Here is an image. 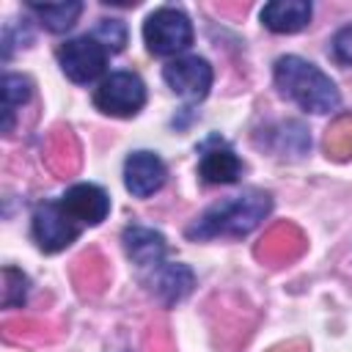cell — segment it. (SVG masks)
I'll return each mask as SVG.
<instances>
[{"instance_id":"30bf717a","label":"cell","mask_w":352,"mask_h":352,"mask_svg":"<svg viewBox=\"0 0 352 352\" xmlns=\"http://www.w3.org/2000/svg\"><path fill=\"white\" fill-rule=\"evenodd\" d=\"M198 173L209 184H234L242 173V160L226 143H217V138H212L204 146Z\"/></svg>"},{"instance_id":"7a4b0ae2","label":"cell","mask_w":352,"mask_h":352,"mask_svg":"<svg viewBox=\"0 0 352 352\" xmlns=\"http://www.w3.org/2000/svg\"><path fill=\"white\" fill-rule=\"evenodd\" d=\"M272 72L278 91L308 113H330L341 104V94L336 82L319 66H314L300 55H280Z\"/></svg>"},{"instance_id":"ac0fdd59","label":"cell","mask_w":352,"mask_h":352,"mask_svg":"<svg viewBox=\"0 0 352 352\" xmlns=\"http://www.w3.org/2000/svg\"><path fill=\"white\" fill-rule=\"evenodd\" d=\"M94 38L107 50V52H121L126 44V25L121 19H99Z\"/></svg>"},{"instance_id":"d6986e66","label":"cell","mask_w":352,"mask_h":352,"mask_svg":"<svg viewBox=\"0 0 352 352\" xmlns=\"http://www.w3.org/2000/svg\"><path fill=\"white\" fill-rule=\"evenodd\" d=\"M25 292H28V278L14 270V267H6L3 270V305L6 308H16L25 302Z\"/></svg>"},{"instance_id":"ba28073f","label":"cell","mask_w":352,"mask_h":352,"mask_svg":"<svg viewBox=\"0 0 352 352\" xmlns=\"http://www.w3.org/2000/svg\"><path fill=\"white\" fill-rule=\"evenodd\" d=\"M165 162L154 151H132L124 162V184L135 198H148L165 184Z\"/></svg>"},{"instance_id":"4fadbf2b","label":"cell","mask_w":352,"mask_h":352,"mask_svg":"<svg viewBox=\"0 0 352 352\" xmlns=\"http://www.w3.org/2000/svg\"><path fill=\"white\" fill-rule=\"evenodd\" d=\"M157 297L165 302V305H176L179 300H184L192 286H195V275L190 267L184 264H162L154 270V280H151Z\"/></svg>"},{"instance_id":"5b68a950","label":"cell","mask_w":352,"mask_h":352,"mask_svg":"<svg viewBox=\"0 0 352 352\" xmlns=\"http://www.w3.org/2000/svg\"><path fill=\"white\" fill-rule=\"evenodd\" d=\"M107 55L110 52L94 36H77V38H69L66 44H60L58 63L72 82H91L104 72Z\"/></svg>"},{"instance_id":"2e32d148","label":"cell","mask_w":352,"mask_h":352,"mask_svg":"<svg viewBox=\"0 0 352 352\" xmlns=\"http://www.w3.org/2000/svg\"><path fill=\"white\" fill-rule=\"evenodd\" d=\"M33 94V85L22 74H6L3 77V132H11L14 124V107H22Z\"/></svg>"},{"instance_id":"ffe728a7","label":"cell","mask_w":352,"mask_h":352,"mask_svg":"<svg viewBox=\"0 0 352 352\" xmlns=\"http://www.w3.org/2000/svg\"><path fill=\"white\" fill-rule=\"evenodd\" d=\"M333 55H336L338 63L352 66V25H346V28H341L336 33V38H333Z\"/></svg>"},{"instance_id":"6da1fadb","label":"cell","mask_w":352,"mask_h":352,"mask_svg":"<svg viewBox=\"0 0 352 352\" xmlns=\"http://www.w3.org/2000/svg\"><path fill=\"white\" fill-rule=\"evenodd\" d=\"M272 209V198L264 190H245L228 201L206 209L190 228V239H212V236H245L250 234Z\"/></svg>"},{"instance_id":"9c48e42d","label":"cell","mask_w":352,"mask_h":352,"mask_svg":"<svg viewBox=\"0 0 352 352\" xmlns=\"http://www.w3.org/2000/svg\"><path fill=\"white\" fill-rule=\"evenodd\" d=\"M60 206L69 212V217L74 223H80V226H96V223H102L107 217L110 198H107V192L102 187L82 182V184H74V187H69L63 192Z\"/></svg>"},{"instance_id":"e0dca14e","label":"cell","mask_w":352,"mask_h":352,"mask_svg":"<svg viewBox=\"0 0 352 352\" xmlns=\"http://www.w3.org/2000/svg\"><path fill=\"white\" fill-rule=\"evenodd\" d=\"M324 151H327V157H333V160H346V157H352V118H349V116L338 118V121L327 129Z\"/></svg>"},{"instance_id":"52a82bcc","label":"cell","mask_w":352,"mask_h":352,"mask_svg":"<svg viewBox=\"0 0 352 352\" xmlns=\"http://www.w3.org/2000/svg\"><path fill=\"white\" fill-rule=\"evenodd\" d=\"M162 77L187 102H201L212 88V66H209V60H204L198 55H184V58L168 60L162 69Z\"/></svg>"},{"instance_id":"277c9868","label":"cell","mask_w":352,"mask_h":352,"mask_svg":"<svg viewBox=\"0 0 352 352\" xmlns=\"http://www.w3.org/2000/svg\"><path fill=\"white\" fill-rule=\"evenodd\" d=\"M94 104L116 118H129L146 104V85L135 72H113L94 91Z\"/></svg>"},{"instance_id":"8fae6325","label":"cell","mask_w":352,"mask_h":352,"mask_svg":"<svg viewBox=\"0 0 352 352\" xmlns=\"http://www.w3.org/2000/svg\"><path fill=\"white\" fill-rule=\"evenodd\" d=\"M124 248H126V256L143 267V270H157L162 267V258H165V236L154 228H143V226H129L124 231Z\"/></svg>"},{"instance_id":"5bb4252c","label":"cell","mask_w":352,"mask_h":352,"mask_svg":"<svg viewBox=\"0 0 352 352\" xmlns=\"http://www.w3.org/2000/svg\"><path fill=\"white\" fill-rule=\"evenodd\" d=\"M302 245H305L302 234L294 226L283 223V226H275L261 239V245L256 248V256L258 258H267V261H283V258H294L302 250Z\"/></svg>"},{"instance_id":"9a60e30c","label":"cell","mask_w":352,"mask_h":352,"mask_svg":"<svg viewBox=\"0 0 352 352\" xmlns=\"http://www.w3.org/2000/svg\"><path fill=\"white\" fill-rule=\"evenodd\" d=\"M28 8H30V11L41 19V25H44L47 30H52V33L69 30V28L77 22V16L82 14V3H80V0H66V3H36V0H30Z\"/></svg>"},{"instance_id":"8992f818","label":"cell","mask_w":352,"mask_h":352,"mask_svg":"<svg viewBox=\"0 0 352 352\" xmlns=\"http://www.w3.org/2000/svg\"><path fill=\"white\" fill-rule=\"evenodd\" d=\"M80 234V223L69 217L60 201H44L33 212V236L44 253H58Z\"/></svg>"},{"instance_id":"7c38bea8","label":"cell","mask_w":352,"mask_h":352,"mask_svg":"<svg viewBox=\"0 0 352 352\" xmlns=\"http://www.w3.org/2000/svg\"><path fill=\"white\" fill-rule=\"evenodd\" d=\"M261 22L272 33H297L311 22L308 0H272L261 8Z\"/></svg>"},{"instance_id":"3957f363","label":"cell","mask_w":352,"mask_h":352,"mask_svg":"<svg viewBox=\"0 0 352 352\" xmlns=\"http://www.w3.org/2000/svg\"><path fill=\"white\" fill-rule=\"evenodd\" d=\"M143 41L151 55H160V58L179 55L192 44V22L184 11L162 6L146 16Z\"/></svg>"}]
</instances>
